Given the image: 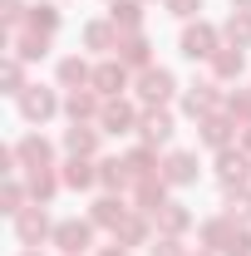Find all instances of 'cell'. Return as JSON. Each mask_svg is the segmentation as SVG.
<instances>
[{
	"label": "cell",
	"instance_id": "8992f818",
	"mask_svg": "<svg viewBox=\"0 0 251 256\" xmlns=\"http://www.w3.org/2000/svg\"><path fill=\"white\" fill-rule=\"evenodd\" d=\"M10 226H15V242H20V246H40V242L54 236V222H50V212H44L40 202H30L25 212H15Z\"/></svg>",
	"mask_w": 251,
	"mask_h": 256
},
{
	"label": "cell",
	"instance_id": "277c9868",
	"mask_svg": "<svg viewBox=\"0 0 251 256\" xmlns=\"http://www.w3.org/2000/svg\"><path fill=\"white\" fill-rule=\"evenodd\" d=\"M94 232H98V226L89 222V217H60V222H54V236H50V242H54V246H60L64 256H84L89 246H94Z\"/></svg>",
	"mask_w": 251,
	"mask_h": 256
},
{
	"label": "cell",
	"instance_id": "7402d4cb",
	"mask_svg": "<svg viewBox=\"0 0 251 256\" xmlns=\"http://www.w3.org/2000/svg\"><path fill=\"white\" fill-rule=\"evenodd\" d=\"M25 188H30V202L50 207V202L60 197L64 178H60V168H30V172H25Z\"/></svg>",
	"mask_w": 251,
	"mask_h": 256
},
{
	"label": "cell",
	"instance_id": "ac0fdd59",
	"mask_svg": "<svg viewBox=\"0 0 251 256\" xmlns=\"http://www.w3.org/2000/svg\"><path fill=\"white\" fill-rule=\"evenodd\" d=\"M98 138H104V128H98V124H69L60 143H64L69 158H98Z\"/></svg>",
	"mask_w": 251,
	"mask_h": 256
},
{
	"label": "cell",
	"instance_id": "3957f363",
	"mask_svg": "<svg viewBox=\"0 0 251 256\" xmlns=\"http://www.w3.org/2000/svg\"><path fill=\"white\" fill-rule=\"evenodd\" d=\"M15 108H20L25 124H50L54 114H64V98L54 94V89H44V84H30L25 94L15 98Z\"/></svg>",
	"mask_w": 251,
	"mask_h": 256
},
{
	"label": "cell",
	"instance_id": "ffe728a7",
	"mask_svg": "<svg viewBox=\"0 0 251 256\" xmlns=\"http://www.w3.org/2000/svg\"><path fill=\"white\" fill-rule=\"evenodd\" d=\"M60 178L69 192H89L98 188V158H64L60 162Z\"/></svg>",
	"mask_w": 251,
	"mask_h": 256
},
{
	"label": "cell",
	"instance_id": "ba28073f",
	"mask_svg": "<svg viewBox=\"0 0 251 256\" xmlns=\"http://www.w3.org/2000/svg\"><path fill=\"white\" fill-rule=\"evenodd\" d=\"M133 84V69H128L118 54H108V60H98L94 64V94H104V98H124V89Z\"/></svg>",
	"mask_w": 251,
	"mask_h": 256
},
{
	"label": "cell",
	"instance_id": "484cf974",
	"mask_svg": "<svg viewBox=\"0 0 251 256\" xmlns=\"http://www.w3.org/2000/svg\"><path fill=\"white\" fill-rule=\"evenodd\" d=\"M232 217H226V212H217V217H202V222H197V246H212V252L222 256V246H226V236H232Z\"/></svg>",
	"mask_w": 251,
	"mask_h": 256
},
{
	"label": "cell",
	"instance_id": "74e56055",
	"mask_svg": "<svg viewBox=\"0 0 251 256\" xmlns=\"http://www.w3.org/2000/svg\"><path fill=\"white\" fill-rule=\"evenodd\" d=\"M162 10H168L172 20H182V25H188V20H202V0H162Z\"/></svg>",
	"mask_w": 251,
	"mask_h": 256
},
{
	"label": "cell",
	"instance_id": "7c38bea8",
	"mask_svg": "<svg viewBox=\"0 0 251 256\" xmlns=\"http://www.w3.org/2000/svg\"><path fill=\"white\" fill-rule=\"evenodd\" d=\"M79 40H84V50H94V54H118V40H124V30L108 20V15H98V20H89L84 30H79Z\"/></svg>",
	"mask_w": 251,
	"mask_h": 256
},
{
	"label": "cell",
	"instance_id": "f1b7e54d",
	"mask_svg": "<svg viewBox=\"0 0 251 256\" xmlns=\"http://www.w3.org/2000/svg\"><path fill=\"white\" fill-rule=\"evenodd\" d=\"M148 236H153V217H143V212H128V222L114 232V242H124V246H153Z\"/></svg>",
	"mask_w": 251,
	"mask_h": 256
},
{
	"label": "cell",
	"instance_id": "1f68e13d",
	"mask_svg": "<svg viewBox=\"0 0 251 256\" xmlns=\"http://www.w3.org/2000/svg\"><path fill=\"white\" fill-rule=\"evenodd\" d=\"M25 207H30V188H25V178H5V188H0V212L15 217V212H25Z\"/></svg>",
	"mask_w": 251,
	"mask_h": 256
},
{
	"label": "cell",
	"instance_id": "d4e9b609",
	"mask_svg": "<svg viewBox=\"0 0 251 256\" xmlns=\"http://www.w3.org/2000/svg\"><path fill=\"white\" fill-rule=\"evenodd\" d=\"M54 74H60V89H89L94 84V64L84 60V54H64Z\"/></svg>",
	"mask_w": 251,
	"mask_h": 256
},
{
	"label": "cell",
	"instance_id": "2e32d148",
	"mask_svg": "<svg viewBox=\"0 0 251 256\" xmlns=\"http://www.w3.org/2000/svg\"><path fill=\"white\" fill-rule=\"evenodd\" d=\"M172 114L168 108H143V118H138V143H148V148H168L172 143Z\"/></svg>",
	"mask_w": 251,
	"mask_h": 256
},
{
	"label": "cell",
	"instance_id": "5bb4252c",
	"mask_svg": "<svg viewBox=\"0 0 251 256\" xmlns=\"http://www.w3.org/2000/svg\"><path fill=\"white\" fill-rule=\"evenodd\" d=\"M153 226H158V236H178V242H182L192 226H197V217H192L188 202H162L153 212Z\"/></svg>",
	"mask_w": 251,
	"mask_h": 256
},
{
	"label": "cell",
	"instance_id": "e575fe53",
	"mask_svg": "<svg viewBox=\"0 0 251 256\" xmlns=\"http://www.w3.org/2000/svg\"><path fill=\"white\" fill-rule=\"evenodd\" d=\"M222 114H226L236 128H246V124H251V89H236V94H226V98H222Z\"/></svg>",
	"mask_w": 251,
	"mask_h": 256
},
{
	"label": "cell",
	"instance_id": "f546056e",
	"mask_svg": "<svg viewBox=\"0 0 251 256\" xmlns=\"http://www.w3.org/2000/svg\"><path fill=\"white\" fill-rule=\"evenodd\" d=\"M25 89H30V84H25V60H20V54H5V60H0V94L20 98Z\"/></svg>",
	"mask_w": 251,
	"mask_h": 256
},
{
	"label": "cell",
	"instance_id": "4fadbf2b",
	"mask_svg": "<svg viewBox=\"0 0 251 256\" xmlns=\"http://www.w3.org/2000/svg\"><path fill=\"white\" fill-rule=\"evenodd\" d=\"M128 212H133V202H124V192H104V197H94V207H89V222L104 226V232H118L128 222Z\"/></svg>",
	"mask_w": 251,
	"mask_h": 256
},
{
	"label": "cell",
	"instance_id": "6da1fadb",
	"mask_svg": "<svg viewBox=\"0 0 251 256\" xmlns=\"http://www.w3.org/2000/svg\"><path fill=\"white\" fill-rule=\"evenodd\" d=\"M222 44H226V40H222V25H207V20H188L182 34H178V54L192 60V64H207Z\"/></svg>",
	"mask_w": 251,
	"mask_h": 256
},
{
	"label": "cell",
	"instance_id": "52a82bcc",
	"mask_svg": "<svg viewBox=\"0 0 251 256\" xmlns=\"http://www.w3.org/2000/svg\"><path fill=\"white\" fill-rule=\"evenodd\" d=\"M138 118H143V108H138L133 98H104L98 128L114 133V138H128V133H138Z\"/></svg>",
	"mask_w": 251,
	"mask_h": 256
},
{
	"label": "cell",
	"instance_id": "ab89813d",
	"mask_svg": "<svg viewBox=\"0 0 251 256\" xmlns=\"http://www.w3.org/2000/svg\"><path fill=\"white\" fill-rule=\"evenodd\" d=\"M94 256H128V246H124V242H108V246H98Z\"/></svg>",
	"mask_w": 251,
	"mask_h": 256
},
{
	"label": "cell",
	"instance_id": "5b68a950",
	"mask_svg": "<svg viewBox=\"0 0 251 256\" xmlns=\"http://www.w3.org/2000/svg\"><path fill=\"white\" fill-rule=\"evenodd\" d=\"M178 98H182V114H188V118H207V114H217V108H222V98H226V94H222L217 79L207 74V79H192Z\"/></svg>",
	"mask_w": 251,
	"mask_h": 256
},
{
	"label": "cell",
	"instance_id": "4dcf8cb0",
	"mask_svg": "<svg viewBox=\"0 0 251 256\" xmlns=\"http://www.w3.org/2000/svg\"><path fill=\"white\" fill-rule=\"evenodd\" d=\"M222 40L236 44V50H251V10H232L222 20Z\"/></svg>",
	"mask_w": 251,
	"mask_h": 256
},
{
	"label": "cell",
	"instance_id": "ee69618b",
	"mask_svg": "<svg viewBox=\"0 0 251 256\" xmlns=\"http://www.w3.org/2000/svg\"><path fill=\"white\" fill-rule=\"evenodd\" d=\"M20 256H44V252H40V246H25V252H20Z\"/></svg>",
	"mask_w": 251,
	"mask_h": 256
},
{
	"label": "cell",
	"instance_id": "30bf717a",
	"mask_svg": "<svg viewBox=\"0 0 251 256\" xmlns=\"http://www.w3.org/2000/svg\"><path fill=\"white\" fill-rule=\"evenodd\" d=\"M197 172H202L197 148H168V153H162V178H168V188H192Z\"/></svg>",
	"mask_w": 251,
	"mask_h": 256
},
{
	"label": "cell",
	"instance_id": "bcb514c9",
	"mask_svg": "<svg viewBox=\"0 0 251 256\" xmlns=\"http://www.w3.org/2000/svg\"><path fill=\"white\" fill-rule=\"evenodd\" d=\"M143 5H148V0H143Z\"/></svg>",
	"mask_w": 251,
	"mask_h": 256
},
{
	"label": "cell",
	"instance_id": "8d00e7d4",
	"mask_svg": "<svg viewBox=\"0 0 251 256\" xmlns=\"http://www.w3.org/2000/svg\"><path fill=\"white\" fill-rule=\"evenodd\" d=\"M222 256H251V226H246V222H236V226H232V236H226Z\"/></svg>",
	"mask_w": 251,
	"mask_h": 256
},
{
	"label": "cell",
	"instance_id": "d6a6232c",
	"mask_svg": "<svg viewBox=\"0 0 251 256\" xmlns=\"http://www.w3.org/2000/svg\"><path fill=\"white\" fill-rule=\"evenodd\" d=\"M108 20L118 25V30H143V0H114L108 5Z\"/></svg>",
	"mask_w": 251,
	"mask_h": 256
},
{
	"label": "cell",
	"instance_id": "4316f807",
	"mask_svg": "<svg viewBox=\"0 0 251 256\" xmlns=\"http://www.w3.org/2000/svg\"><path fill=\"white\" fill-rule=\"evenodd\" d=\"M25 25L54 40V34H60V25H64V10L54 5V0H34V5H30V20H25Z\"/></svg>",
	"mask_w": 251,
	"mask_h": 256
},
{
	"label": "cell",
	"instance_id": "9c48e42d",
	"mask_svg": "<svg viewBox=\"0 0 251 256\" xmlns=\"http://www.w3.org/2000/svg\"><path fill=\"white\" fill-rule=\"evenodd\" d=\"M217 182L222 188H251V153L242 143H232V148L217 153Z\"/></svg>",
	"mask_w": 251,
	"mask_h": 256
},
{
	"label": "cell",
	"instance_id": "cb8c5ba5",
	"mask_svg": "<svg viewBox=\"0 0 251 256\" xmlns=\"http://www.w3.org/2000/svg\"><path fill=\"white\" fill-rule=\"evenodd\" d=\"M118 60H124L128 69H138V74H143V69L153 64V40H148L143 30H128L124 40H118Z\"/></svg>",
	"mask_w": 251,
	"mask_h": 256
},
{
	"label": "cell",
	"instance_id": "e0dca14e",
	"mask_svg": "<svg viewBox=\"0 0 251 256\" xmlns=\"http://www.w3.org/2000/svg\"><path fill=\"white\" fill-rule=\"evenodd\" d=\"M98 114H104V94H94V89H69L64 94V118L69 124H98Z\"/></svg>",
	"mask_w": 251,
	"mask_h": 256
},
{
	"label": "cell",
	"instance_id": "f35d334b",
	"mask_svg": "<svg viewBox=\"0 0 251 256\" xmlns=\"http://www.w3.org/2000/svg\"><path fill=\"white\" fill-rule=\"evenodd\" d=\"M148 256H188V246H182L178 236H158L153 246H148Z\"/></svg>",
	"mask_w": 251,
	"mask_h": 256
},
{
	"label": "cell",
	"instance_id": "603a6c76",
	"mask_svg": "<svg viewBox=\"0 0 251 256\" xmlns=\"http://www.w3.org/2000/svg\"><path fill=\"white\" fill-rule=\"evenodd\" d=\"M133 212H143V217H153L162 202H172L168 197V178H143V182H133Z\"/></svg>",
	"mask_w": 251,
	"mask_h": 256
},
{
	"label": "cell",
	"instance_id": "d590c367",
	"mask_svg": "<svg viewBox=\"0 0 251 256\" xmlns=\"http://www.w3.org/2000/svg\"><path fill=\"white\" fill-rule=\"evenodd\" d=\"M0 20H5V34L20 30L30 20V0H0Z\"/></svg>",
	"mask_w": 251,
	"mask_h": 256
},
{
	"label": "cell",
	"instance_id": "b9f144b4",
	"mask_svg": "<svg viewBox=\"0 0 251 256\" xmlns=\"http://www.w3.org/2000/svg\"><path fill=\"white\" fill-rule=\"evenodd\" d=\"M188 256H217L212 246H188Z\"/></svg>",
	"mask_w": 251,
	"mask_h": 256
},
{
	"label": "cell",
	"instance_id": "f6af8a7d",
	"mask_svg": "<svg viewBox=\"0 0 251 256\" xmlns=\"http://www.w3.org/2000/svg\"><path fill=\"white\" fill-rule=\"evenodd\" d=\"M104 5H114V0H104Z\"/></svg>",
	"mask_w": 251,
	"mask_h": 256
},
{
	"label": "cell",
	"instance_id": "8fae6325",
	"mask_svg": "<svg viewBox=\"0 0 251 256\" xmlns=\"http://www.w3.org/2000/svg\"><path fill=\"white\" fill-rule=\"evenodd\" d=\"M15 158H20V172H30V168H60V162H54V143H50L44 133L15 138Z\"/></svg>",
	"mask_w": 251,
	"mask_h": 256
},
{
	"label": "cell",
	"instance_id": "836d02e7",
	"mask_svg": "<svg viewBox=\"0 0 251 256\" xmlns=\"http://www.w3.org/2000/svg\"><path fill=\"white\" fill-rule=\"evenodd\" d=\"M222 212L232 217V222H246L251 226V188H222Z\"/></svg>",
	"mask_w": 251,
	"mask_h": 256
},
{
	"label": "cell",
	"instance_id": "7a4b0ae2",
	"mask_svg": "<svg viewBox=\"0 0 251 256\" xmlns=\"http://www.w3.org/2000/svg\"><path fill=\"white\" fill-rule=\"evenodd\" d=\"M178 94H182V89H178V74H172V69L148 64V69L138 74V104H143V108H168Z\"/></svg>",
	"mask_w": 251,
	"mask_h": 256
},
{
	"label": "cell",
	"instance_id": "60d3db41",
	"mask_svg": "<svg viewBox=\"0 0 251 256\" xmlns=\"http://www.w3.org/2000/svg\"><path fill=\"white\" fill-rule=\"evenodd\" d=\"M236 143H242V148H246V153H251V124L242 128V133H236Z\"/></svg>",
	"mask_w": 251,
	"mask_h": 256
},
{
	"label": "cell",
	"instance_id": "9a60e30c",
	"mask_svg": "<svg viewBox=\"0 0 251 256\" xmlns=\"http://www.w3.org/2000/svg\"><path fill=\"white\" fill-rule=\"evenodd\" d=\"M197 143H202V148H212V153H222V148H232V143H236V124L217 108V114L197 118Z\"/></svg>",
	"mask_w": 251,
	"mask_h": 256
},
{
	"label": "cell",
	"instance_id": "44dd1931",
	"mask_svg": "<svg viewBox=\"0 0 251 256\" xmlns=\"http://www.w3.org/2000/svg\"><path fill=\"white\" fill-rule=\"evenodd\" d=\"M5 40H10V54H20L25 64H34V60H44V54H50V34L30 30V25H20V30H10Z\"/></svg>",
	"mask_w": 251,
	"mask_h": 256
},
{
	"label": "cell",
	"instance_id": "7bdbcfd3",
	"mask_svg": "<svg viewBox=\"0 0 251 256\" xmlns=\"http://www.w3.org/2000/svg\"><path fill=\"white\" fill-rule=\"evenodd\" d=\"M232 10H251V0H232Z\"/></svg>",
	"mask_w": 251,
	"mask_h": 256
},
{
	"label": "cell",
	"instance_id": "d6986e66",
	"mask_svg": "<svg viewBox=\"0 0 251 256\" xmlns=\"http://www.w3.org/2000/svg\"><path fill=\"white\" fill-rule=\"evenodd\" d=\"M207 69H212V79H217V84H236V79L246 74V50H236V44H222L217 54L207 60Z\"/></svg>",
	"mask_w": 251,
	"mask_h": 256
},
{
	"label": "cell",
	"instance_id": "83f0119b",
	"mask_svg": "<svg viewBox=\"0 0 251 256\" xmlns=\"http://www.w3.org/2000/svg\"><path fill=\"white\" fill-rule=\"evenodd\" d=\"M98 188L104 192H128L133 188V172L124 158H98Z\"/></svg>",
	"mask_w": 251,
	"mask_h": 256
}]
</instances>
